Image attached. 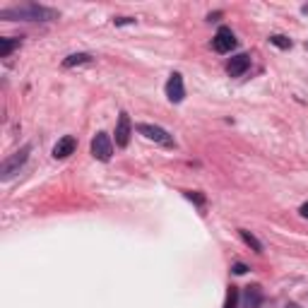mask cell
Here are the masks:
<instances>
[{
  "mask_svg": "<svg viewBox=\"0 0 308 308\" xmlns=\"http://www.w3.org/2000/svg\"><path fill=\"white\" fill-rule=\"evenodd\" d=\"M0 17L5 19H53L55 12L39 7V5H24V7H12V10H2Z\"/></svg>",
  "mask_w": 308,
  "mask_h": 308,
  "instance_id": "obj_1",
  "label": "cell"
},
{
  "mask_svg": "<svg viewBox=\"0 0 308 308\" xmlns=\"http://www.w3.org/2000/svg\"><path fill=\"white\" fill-rule=\"evenodd\" d=\"M91 154L99 159V162H109L111 154H113V142L106 132H96L94 140H91Z\"/></svg>",
  "mask_w": 308,
  "mask_h": 308,
  "instance_id": "obj_2",
  "label": "cell"
},
{
  "mask_svg": "<svg viewBox=\"0 0 308 308\" xmlns=\"http://www.w3.org/2000/svg\"><path fill=\"white\" fill-rule=\"evenodd\" d=\"M137 132L140 135H145L147 140H154V142H159L164 147H174V140H171V135L159 126H149V123H140L137 126Z\"/></svg>",
  "mask_w": 308,
  "mask_h": 308,
  "instance_id": "obj_3",
  "label": "cell"
},
{
  "mask_svg": "<svg viewBox=\"0 0 308 308\" xmlns=\"http://www.w3.org/2000/svg\"><path fill=\"white\" fill-rule=\"evenodd\" d=\"M29 149H32L29 145L22 147L19 152H15V157L5 159V162H2V166H0V176H2V178H10V176H12V174H15V171L19 169V166L27 162V154H29Z\"/></svg>",
  "mask_w": 308,
  "mask_h": 308,
  "instance_id": "obj_4",
  "label": "cell"
},
{
  "mask_svg": "<svg viewBox=\"0 0 308 308\" xmlns=\"http://www.w3.org/2000/svg\"><path fill=\"white\" fill-rule=\"evenodd\" d=\"M215 48H217L219 53H229V51L236 48V37L229 27H219L217 37H215Z\"/></svg>",
  "mask_w": 308,
  "mask_h": 308,
  "instance_id": "obj_5",
  "label": "cell"
},
{
  "mask_svg": "<svg viewBox=\"0 0 308 308\" xmlns=\"http://www.w3.org/2000/svg\"><path fill=\"white\" fill-rule=\"evenodd\" d=\"M130 132H132L130 116H128V113H121V116H118V123H116V145L128 147V142H130Z\"/></svg>",
  "mask_w": 308,
  "mask_h": 308,
  "instance_id": "obj_6",
  "label": "cell"
},
{
  "mask_svg": "<svg viewBox=\"0 0 308 308\" xmlns=\"http://www.w3.org/2000/svg\"><path fill=\"white\" fill-rule=\"evenodd\" d=\"M166 96H169V101H174V104L183 101L185 89H183V77L178 73H174L169 77V82H166Z\"/></svg>",
  "mask_w": 308,
  "mask_h": 308,
  "instance_id": "obj_7",
  "label": "cell"
},
{
  "mask_svg": "<svg viewBox=\"0 0 308 308\" xmlns=\"http://www.w3.org/2000/svg\"><path fill=\"white\" fill-rule=\"evenodd\" d=\"M248 68H251V55L238 53V55H234V58L229 60V65H226V73L231 75V77H241V75L246 73Z\"/></svg>",
  "mask_w": 308,
  "mask_h": 308,
  "instance_id": "obj_8",
  "label": "cell"
},
{
  "mask_svg": "<svg viewBox=\"0 0 308 308\" xmlns=\"http://www.w3.org/2000/svg\"><path fill=\"white\" fill-rule=\"evenodd\" d=\"M75 149H77V140H75L73 135H65V137H60L53 147V157L55 159H65V157H70Z\"/></svg>",
  "mask_w": 308,
  "mask_h": 308,
  "instance_id": "obj_9",
  "label": "cell"
},
{
  "mask_svg": "<svg viewBox=\"0 0 308 308\" xmlns=\"http://www.w3.org/2000/svg\"><path fill=\"white\" fill-rule=\"evenodd\" d=\"M260 301H263L260 287H248V289H246V308H258Z\"/></svg>",
  "mask_w": 308,
  "mask_h": 308,
  "instance_id": "obj_10",
  "label": "cell"
},
{
  "mask_svg": "<svg viewBox=\"0 0 308 308\" xmlns=\"http://www.w3.org/2000/svg\"><path fill=\"white\" fill-rule=\"evenodd\" d=\"M15 46H19L17 39H0V55H2V58H5V55H10Z\"/></svg>",
  "mask_w": 308,
  "mask_h": 308,
  "instance_id": "obj_11",
  "label": "cell"
},
{
  "mask_svg": "<svg viewBox=\"0 0 308 308\" xmlns=\"http://www.w3.org/2000/svg\"><path fill=\"white\" fill-rule=\"evenodd\" d=\"M238 234H241V238H243V241H246V243H248V246H251V248H253L255 253H260V251H263V246H260V241H258V238H255L253 234H248V231H246V229H241V231H238Z\"/></svg>",
  "mask_w": 308,
  "mask_h": 308,
  "instance_id": "obj_12",
  "label": "cell"
},
{
  "mask_svg": "<svg viewBox=\"0 0 308 308\" xmlns=\"http://www.w3.org/2000/svg\"><path fill=\"white\" fill-rule=\"evenodd\" d=\"M87 60H89V55H87V53H75V55H70V58H65V60H63V65H65V68H73V65L87 63Z\"/></svg>",
  "mask_w": 308,
  "mask_h": 308,
  "instance_id": "obj_13",
  "label": "cell"
},
{
  "mask_svg": "<svg viewBox=\"0 0 308 308\" xmlns=\"http://www.w3.org/2000/svg\"><path fill=\"white\" fill-rule=\"evenodd\" d=\"M224 308H238V289H236V287H229V291H226V304H224Z\"/></svg>",
  "mask_w": 308,
  "mask_h": 308,
  "instance_id": "obj_14",
  "label": "cell"
},
{
  "mask_svg": "<svg viewBox=\"0 0 308 308\" xmlns=\"http://www.w3.org/2000/svg\"><path fill=\"white\" fill-rule=\"evenodd\" d=\"M270 44H274L277 48H291V39L282 37V34H274V37H270Z\"/></svg>",
  "mask_w": 308,
  "mask_h": 308,
  "instance_id": "obj_15",
  "label": "cell"
},
{
  "mask_svg": "<svg viewBox=\"0 0 308 308\" xmlns=\"http://www.w3.org/2000/svg\"><path fill=\"white\" fill-rule=\"evenodd\" d=\"M246 270H248V267H246L243 263H236V265H234V272H236V274H246Z\"/></svg>",
  "mask_w": 308,
  "mask_h": 308,
  "instance_id": "obj_16",
  "label": "cell"
},
{
  "mask_svg": "<svg viewBox=\"0 0 308 308\" xmlns=\"http://www.w3.org/2000/svg\"><path fill=\"white\" fill-rule=\"evenodd\" d=\"M185 198L195 200V202H200V205H202V202H205V198H202V195H195V193H185Z\"/></svg>",
  "mask_w": 308,
  "mask_h": 308,
  "instance_id": "obj_17",
  "label": "cell"
},
{
  "mask_svg": "<svg viewBox=\"0 0 308 308\" xmlns=\"http://www.w3.org/2000/svg\"><path fill=\"white\" fill-rule=\"evenodd\" d=\"M299 212H301V217L308 219V202H304V205H301V210H299Z\"/></svg>",
  "mask_w": 308,
  "mask_h": 308,
  "instance_id": "obj_18",
  "label": "cell"
},
{
  "mask_svg": "<svg viewBox=\"0 0 308 308\" xmlns=\"http://www.w3.org/2000/svg\"><path fill=\"white\" fill-rule=\"evenodd\" d=\"M287 308H301L299 304H287Z\"/></svg>",
  "mask_w": 308,
  "mask_h": 308,
  "instance_id": "obj_19",
  "label": "cell"
}]
</instances>
